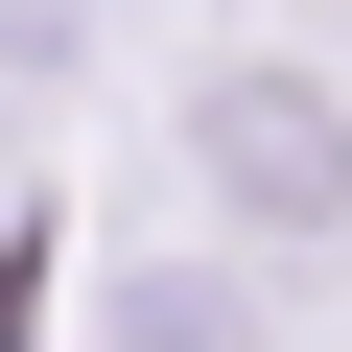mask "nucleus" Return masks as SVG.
Instances as JSON below:
<instances>
[{
	"label": "nucleus",
	"mask_w": 352,
	"mask_h": 352,
	"mask_svg": "<svg viewBox=\"0 0 352 352\" xmlns=\"http://www.w3.org/2000/svg\"><path fill=\"white\" fill-rule=\"evenodd\" d=\"M188 188H212L235 235H352V118H329V71H282V47L188 71Z\"/></svg>",
	"instance_id": "1"
}]
</instances>
